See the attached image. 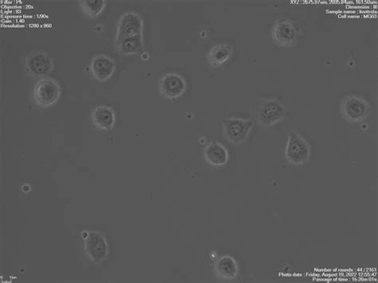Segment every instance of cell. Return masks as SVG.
<instances>
[{
    "mask_svg": "<svg viewBox=\"0 0 378 283\" xmlns=\"http://www.w3.org/2000/svg\"><path fill=\"white\" fill-rule=\"evenodd\" d=\"M289 110L277 99H263L256 104L254 117L262 128H269L279 123L286 117Z\"/></svg>",
    "mask_w": 378,
    "mask_h": 283,
    "instance_id": "6da1fadb",
    "label": "cell"
},
{
    "mask_svg": "<svg viewBox=\"0 0 378 283\" xmlns=\"http://www.w3.org/2000/svg\"><path fill=\"white\" fill-rule=\"evenodd\" d=\"M273 42L280 48H293L300 42L302 30L300 25L289 19L281 18L275 22L272 32Z\"/></svg>",
    "mask_w": 378,
    "mask_h": 283,
    "instance_id": "7a4b0ae2",
    "label": "cell"
},
{
    "mask_svg": "<svg viewBox=\"0 0 378 283\" xmlns=\"http://www.w3.org/2000/svg\"><path fill=\"white\" fill-rule=\"evenodd\" d=\"M342 115L349 123H358L368 119L371 113L369 101L359 95H347L340 106Z\"/></svg>",
    "mask_w": 378,
    "mask_h": 283,
    "instance_id": "3957f363",
    "label": "cell"
},
{
    "mask_svg": "<svg viewBox=\"0 0 378 283\" xmlns=\"http://www.w3.org/2000/svg\"><path fill=\"white\" fill-rule=\"evenodd\" d=\"M312 156V149L306 139L294 130L289 134L287 140L285 157L291 165L302 166L306 164Z\"/></svg>",
    "mask_w": 378,
    "mask_h": 283,
    "instance_id": "277c9868",
    "label": "cell"
},
{
    "mask_svg": "<svg viewBox=\"0 0 378 283\" xmlns=\"http://www.w3.org/2000/svg\"><path fill=\"white\" fill-rule=\"evenodd\" d=\"M253 128L250 119L228 117L223 120V134L225 139L233 145H240L249 137Z\"/></svg>",
    "mask_w": 378,
    "mask_h": 283,
    "instance_id": "5b68a950",
    "label": "cell"
},
{
    "mask_svg": "<svg viewBox=\"0 0 378 283\" xmlns=\"http://www.w3.org/2000/svg\"><path fill=\"white\" fill-rule=\"evenodd\" d=\"M61 95L59 84L52 78H44L34 89V101L41 108H48L57 103Z\"/></svg>",
    "mask_w": 378,
    "mask_h": 283,
    "instance_id": "8992f818",
    "label": "cell"
},
{
    "mask_svg": "<svg viewBox=\"0 0 378 283\" xmlns=\"http://www.w3.org/2000/svg\"><path fill=\"white\" fill-rule=\"evenodd\" d=\"M85 252L95 264L104 261L108 254V243L106 237L99 231H88L85 237Z\"/></svg>",
    "mask_w": 378,
    "mask_h": 283,
    "instance_id": "52a82bcc",
    "label": "cell"
},
{
    "mask_svg": "<svg viewBox=\"0 0 378 283\" xmlns=\"http://www.w3.org/2000/svg\"><path fill=\"white\" fill-rule=\"evenodd\" d=\"M52 57L42 50H35L28 55L25 61V70L31 77L39 78L47 76L53 70Z\"/></svg>",
    "mask_w": 378,
    "mask_h": 283,
    "instance_id": "ba28073f",
    "label": "cell"
},
{
    "mask_svg": "<svg viewBox=\"0 0 378 283\" xmlns=\"http://www.w3.org/2000/svg\"><path fill=\"white\" fill-rule=\"evenodd\" d=\"M143 20L139 14L133 11L123 14L117 24L116 44L123 39L140 35L143 33Z\"/></svg>",
    "mask_w": 378,
    "mask_h": 283,
    "instance_id": "9c48e42d",
    "label": "cell"
},
{
    "mask_svg": "<svg viewBox=\"0 0 378 283\" xmlns=\"http://www.w3.org/2000/svg\"><path fill=\"white\" fill-rule=\"evenodd\" d=\"M158 87L163 97L177 99L185 92L187 84L185 79L178 73H168L161 78Z\"/></svg>",
    "mask_w": 378,
    "mask_h": 283,
    "instance_id": "30bf717a",
    "label": "cell"
},
{
    "mask_svg": "<svg viewBox=\"0 0 378 283\" xmlns=\"http://www.w3.org/2000/svg\"><path fill=\"white\" fill-rule=\"evenodd\" d=\"M116 64L114 59L105 55H99L92 59L90 71L96 80L103 82L114 75Z\"/></svg>",
    "mask_w": 378,
    "mask_h": 283,
    "instance_id": "8fae6325",
    "label": "cell"
},
{
    "mask_svg": "<svg viewBox=\"0 0 378 283\" xmlns=\"http://www.w3.org/2000/svg\"><path fill=\"white\" fill-rule=\"evenodd\" d=\"M94 126L103 131H110L115 124V113L110 106L101 105L94 110L92 113Z\"/></svg>",
    "mask_w": 378,
    "mask_h": 283,
    "instance_id": "7c38bea8",
    "label": "cell"
},
{
    "mask_svg": "<svg viewBox=\"0 0 378 283\" xmlns=\"http://www.w3.org/2000/svg\"><path fill=\"white\" fill-rule=\"evenodd\" d=\"M206 161L214 167H221L228 161V151L218 141H212L204 150Z\"/></svg>",
    "mask_w": 378,
    "mask_h": 283,
    "instance_id": "4fadbf2b",
    "label": "cell"
},
{
    "mask_svg": "<svg viewBox=\"0 0 378 283\" xmlns=\"http://www.w3.org/2000/svg\"><path fill=\"white\" fill-rule=\"evenodd\" d=\"M215 271L219 279L234 280L238 275L239 267L233 257L224 256L216 262Z\"/></svg>",
    "mask_w": 378,
    "mask_h": 283,
    "instance_id": "5bb4252c",
    "label": "cell"
},
{
    "mask_svg": "<svg viewBox=\"0 0 378 283\" xmlns=\"http://www.w3.org/2000/svg\"><path fill=\"white\" fill-rule=\"evenodd\" d=\"M233 53V47L227 43L215 45L208 54V61L212 67H219L228 61Z\"/></svg>",
    "mask_w": 378,
    "mask_h": 283,
    "instance_id": "9a60e30c",
    "label": "cell"
},
{
    "mask_svg": "<svg viewBox=\"0 0 378 283\" xmlns=\"http://www.w3.org/2000/svg\"><path fill=\"white\" fill-rule=\"evenodd\" d=\"M116 45L118 52L122 55H129L140 53L143 50V34L123 39L122 41Z\"/></svg>",
    "mask_w": 378,
    "mask_h": 283,
    "instance_id": "2e32d148",
    "label": "cell"
},
{
    "mask_svg": "<svg viewBox=\"0 0 378 283\" xmlns=\"http://www.w3.org/2000/svg\"><path fill=\"white\" fill-rule=\"evenodd\" d=\"M82 10L89 18H96L103 10L106 5L105 0H82L80 1Z\"/></svg>",
    "mask_w": 378,
    "mask_h": 283,
    "instance_id": "e0dca14e",
    "label": "cell"
}]
</instances>
